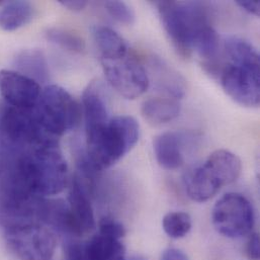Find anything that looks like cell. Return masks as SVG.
<instances>
[{"mask_svg": "<svg viewBox=\"0 0 260 260\" xmlns=\"http://www.w3.org/2000/svg\"><path fill=\"white\" fill-rule=\"evenodd\" d=\"M15 160L37 196H55L66 187L68 165L58 140L42 142L15 155Z\"/></svg>", "mask_w": 260, "mask_h": 260, "instance_id": "1", "label": "cell"}, {"mask_svg": "<svg viewBox=\"0 0 260 260\" xmlns=\"http://www.w3.org/2000/svg\"><path fill=\"white\" fill-rule=\"evenodd\" d=\"M140 127L130 116H117L100 130L86 134L87 161L95 170L119 162L137 144Z\"/></svg>", "mask_w": 260, "mask_h": 260, "instance_id": "2", "label": "cell"}, {"mask_svg": "<svg viewBox=\"0 0 260 260\" xmlns=\"http://www.w3.org/2000/svg\"><path fill=\"white\" fill-rule=\"evenodd\" d=\"M163 27L176 52L184 59L191 57L196 34L210 24L207 7L202 2L157 1Z\"/></svg>", "mask_w": 260, "mask_h": 260, "instance_id": "3", "label": "cell"}, {"mask_svg": "<svg viewBox=\"0 0 260 260\" xmlns=\"http://www.w3.org/2000/svg\"><path fill=\"white\" fill-rule=\"evenodd\" d=\"M34 114L41 128L58 139L76 129L81 120L78 103L66 89L55 84L42 90Z\"/></svg>", "mask_w": 260, "mask_h": 260, "instance_id": "4", "label": "cell"}, {"mask_svg": "<svg viewBox=\"0 0 260 260\" xmlns=\"http://www.w3.org/2000/svg\"><path fill=\"white\" fill-rule=\"evenodd\" d=\"M49 140H58L41 128L34 109L0 108V156L15 155Z\"/></svg>", "mask_w": 260, "mask_h": 260, "instance_id": "5", "label": "cell"}, {"mask_svg": "<svg viewBox=\"0 0 260 260\" xmlns=\"http://www.w3.org/2000/svg\"><path fill=\"white\" fill-rule=\"evenodd\" d=\"M213 225L227 238H241L248 235L254 226V212L250 202L242 194L227 193L213 209Z\"/></svg>", "mask_w": 260, "mask_h": 260, "instance_id": "6", "label": "cell"}, {"mask_svg": "<svg viewBox=\"0 0 260 260\" xmlns=\"http://www.w3.org/2000/svg\"><path fill=\"white\" fill-rule=\"evenodd\" d=\"M9 248L22 260H52L57 242L52 231L41 223L5 229Z\"/></svg>", "mask_w": 260, "mask_h": 260, "instance_id": "7", "label": "cell"}, {"mask_svg": "<svg viewBox=\"0 0 260 260\" xmlns=\"http://www.w3.org/2000/svg\"><path fill=\"white\" fill-rule=\"evenodd\" d=\"M220 78L226 93L237 104L246 108L259 106V69L230 63L221 70Z\"/></svg>", "mask_w": 260, "mask_h": 260, "instance_id": "8", "label": "cell"}, {"mask_svg": "<svg viewBox=\"0 0 260 260\" xmlns=\"http://www.w3.org/2000/svg\"><path fill=\"white\" fill-rule=\"evenodd\" d=\"M111 85L125 99L135 100L145 93L150 81L146 69L135 59L102 61Z\"/></svg>", "mask_w": 260, "mask_h": 260, "instance_id": "9", "label": "cell"}, {"mask_svg": "<svg viewBox=\"0 0 260 260\" xmlns=\"http://www.w3.org/2000/svg\"><path fill=\"white\" fill-rule=\"evenodd\" d=\"M42 89L35 80L12 70H0V94L8 106L30 110L40 99Z\"/></svg>", "mask_w": 260, "mask_h": 260, "instance_id": "10", "label": "cell"}, {"mask_svg": "<svg viewBox=\"0 0 260 260\" xmlns=\"http://www.w3.org/2000/svg\"><path fill=\"white\" fill-rule=\"evenodd\" d=\"M68 206L81 235L89 233L95 228V218L91 202L82 181L77 176L71 182Z\"/></svg>", "mask_w": 260, "mask_h": 260, "instance_id": "11", "label": "cell"}, {"mask_svg": "<svg viewBox=\"0 0 260 260\" xmlns=\"http://www.w3.org/2000/svg\"><path fill=\"white\" fill-rule=\"evenodd\" d=\"M83 114L86 134L95 132L105 127L109 121V111L106 99L99 83L92 82L83 92Z\"/></svg>", "mask_w": 260, "mask_h": 260, "instance_id": "12", "label": "cell"}, {"mask_svg": "<svg viewBox=\"0 0 260 260\" xmlns=\"http://www.w3.org/2000/svg\"><path fill=\"white\" fill-rule=\"evenodd\" d=\"M184 184L187 196L198 203L209 201L223 187L205 163L186 174Z\"/></svg>", "mask_w": 260, "mask_h": 260, "instance_id": "13", "label": "cell"}, {"mask_svg": "<svg viewBox=\"0 0 260 260\" xmlns=\"http://www.w3.org/2000/svg\"><path fill=\"white\" fill-rule=\"evenodd\" d=\"M150 71L156 87L171 95L174 100L184 96L186 85L184 78L159 57L153 56L150 59Z\"/></svg>", "mask_w": 260, "mask_h": 260, "instance_id": "14", "label": "cell"}, {"mask_svg": "<svg viewBox=\"0 0 260 260\" xmlns=\"http://www.w3.org/2000/svg\"><path fill=\"white\" fill-rule=\"evenodd\" d=\"M157 162L167 170H174L182 166V137L175 132H166L158 135L153 142Z\"/></svg>", "mask_w": 260, "mask_h": 260, "instance_id": "15", "label": "cell"}, {"mask_svg": "<svg viewBox=\"0 0 260 260\" xmlns=\"http://www.w3.org/2000/svg\"><path fill=\"white\" fill-rule=\"evenodd\" d=\"M205 165L212 171L222 186L236 181L242 170L240 158L224 149L213 152L205 162Z\"/></svg>", "mask_w": 260, "mask_h": 260, "instance_id": "16", "label": "cell"}, {"mask_svg": "<svg viewBox=\"0 0 260 260\" xmlns=\"http://www.w3.org/2000/svg\"><path fill=\"white\" fill-rule=\"evenodd\" d=\"M92 34L101 52L102 61H117L128 57L130 48L127 41L114 29L96 25Z\"/></svg>", "mask_w": 260, "mask_h": 260, "instance_id": "17", "label": "cell"}, {"mask_svg": "<svg viewBox=\"0 0 260 260\" xmlns=\"http://www.w3.org/2000/svg\"><path fill=\"white\" fill-rule=\"evenodd\" d=\"M14 66L17 72L40 82L49 80V66L44 53L38 49L23 50L14 58Z\"/></svg>", "mask_w": 260, "mask_h": 260, "instance_id": "18", "label": "cell"}, {"mask_svg": "<svg viewBox=\"0 0 260 260\" xmlns=\"http://www.w3.org/2000/svg\"><path fill=\"white\" fill-rule=\"evenodd\" d=\"M180 104L170 98H152L142 105V116L151 125L157 126L176 119L180 114Z\"/></svg>", "mask_w": 260, "mask_h": 260, "instance_id": "19", "label": "cell"}, {"mask_svg": "<svg viewBox=\"0 0 260 260\" xmlns=\"http://www.w3.org/2000/svg\"><path fill=\"white\" fill-rule=\"evenodd\" d=\"M34 16V6L27 1H11L0 10V27L7 31L15 30Z\"/></svg>", "mask_w": 260, "mask_h": 260, "instance_id": "20", "label": "cell"}, {"mask_svg": "<svg viewBox=\"0 0 260 260\" xmlns=\"http://www.w3.org/2000/svg\"><path fill=\"white\" fill-rule=\"evenodd\" d=\"M225 49L233 64L259 69V54L249 42L230 37L225 42Z\"/></svg>", "mask_w": 260, "mask_h": 260, "instance_id": "21", "label": "cell"}, {"mask_svg": "<svg viewBox=\"0 0 260 260\" xmlns=\"http://www.w3.org/2000/svg\"><path fill=\"white\" fill-rule=\"evenodd\" d=\"M48 41L73 53H82L85 50L84 40L71 30L61 27H51L45 34Z\"/></svg>", "mask_w": 260, "mask_h": 260, "instance_id": "22", "label": "cell"}, {"mask_svg": "<svg viewBox=\"0 0 260 260\" xmlns=\"http://www.w3.org/2000/svg\"><path fill=\"white\" fill-rule=\"evenodd\" d=\"M162 226L169 237L180 239L189 233L192 223L191 218L187 213L171 212L164 216Z\"/></svg>", "mask_w": 260, "mask_h": 260, "instance_id": "23", "label": "cell"}, {"mask_svg": "<svg viewBox=\"0 0 260 260\" xmlns=\"http://www.w3.org/2000/svg\"><path fill=\"white\" fill-rule=\"evenodd\" d=\"M105 7L109 14L117 21L132 25L135 23L136 15L130 5L123 1H107Z\"/></svg>", "mask_w": 260, "mask_h": 260, "instance_id": "24", "label": "cell"}, {"mask_svg": "<svg viewBox=\"0 0 260 260\" xmlns=\"http://www.w3.org/2000/svg\"><path fill=\"white\" fill-rule=\"evenodd\" d=\"M104 236L111 237L117 240H121L126 236V229L119 221L105 217L100 222V233Z\"/></svg>", "mask_w": 260, "mask_h": 260, "instance_id": "25", "label": "cell"}, {"mask_svg": "<svg viewBox=\"0 0 260 260\" xmlns=\"http://www.w3.org/2000/svg\"><path fill=\"white\" fill-rule=\"evenodd\" d=\"M64 260H84L81 252V243L68 242L64 249Z\"/></svg>", "mask_w": 260, "mask_h": 260, "instance_id": "26", "label": "cell"}, {"mask_svg": "<svg viewBox=\"0 0 260 260\" xmlns=\"http://www.w3.org/2000/svg\"><path fill=\"white\" fill-rule=\"evenodd\" d=\"M246 253L250 259H259V238L257 234L250 236L246 246Z\"/></svg>", "mask_w": 260, "mask_h": 260, "instance_id": "27", "label": "cell"}, {"mask_svg": "<svg viewBox=\"0 0 260 260\" xmlns=\"http://www.w3.org/2000/svg\"><path fill=\"white\" fill-rule=\"evenodd\" d=\"M236 4L240 6L245 11L252 13L256 16L259 15V1H251V0H238L236 1Z\"/></svg>", "mask_w": 260, "mask_h": 260, "instance_id": "28", "label": "cell"}, {"mask_svg": "<svg viewBox=\"0 0 260 260\" xmlns=\"http://www.w3.org/2000/svg\"><path fill=\"white\" fill-rule=\"evenodd\" d=\"M160 260H188V257L179 249L168 248L163 251Z\"/></svg>", "mask_w": 260, "mask_h": 260, "instance_id": "29", "label": "cell"}, {"mask_svg": "<svg viewBox=\"0 0 260 260\" xmlns=\"http://www.w3.org/2000/svg\"><path fill=\"white\" fill-rule=\"evenodd\" d=\"M59 3L71 11H81L88 4L84 0H60Z\"/></svg>", "mask_w": 260, "mask_h": 260, "instance_id": "30", "label": "cell"}, {"mask_svg": "<svg viewBox=\"0 0 260 260\" xmlns=\"http://www.w3.org/2000/svg\"><path fill=\"white\" fill-rule=\"evenodd\" d=\"M1 172H2V161H1V157H0V175H1Z\"/></svg>", "mask_w": 260, "mask_h": 260, "instance_id": "31", "label": "cell"}, {"mask_svg": "<svg viewBox=\"0 0 260 260\" xmlns=\"http://www.w3.org/2000/svg\"><path fill=\"white\" fill-rule=\"evenodd\" d=\"M132 260H144V259H140V258H135V259H132Z\"/></svg>", "mask_w": 260, "mask_h": 260, "instance_id": "32", "label": "cell"}, {"mask_svg": "<svg viewBox=\"0 0 260 260\" xmlns=\"http://www.w3.org/2000/svg\"><path fill=\"white\" fill-rule=\"evenodd\" d=\"M0 4H1V2H0Z\"/></svg>", "mask_w": 260, "mask_h": 260, "instance_id": "33", "label": "cell"}]
</instances>
